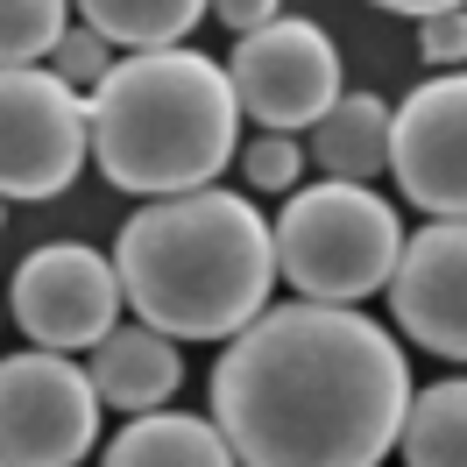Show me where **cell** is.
<instances>
[{"label": "cell", "mask_w": 467, "mask_h": 467, "mask_svg": "<svg viewBox=\"0 0 467 467\" xmlns=\"http://www.w3.org/2000/svg\"><path fill=\"white\" fill-rule=\"evenodd\" d=\"M404 404V348L361 305H263L213 361V425L234 467H382Z\"/></svg>", "instance_id": "1"}, {"label": "cell", "mask_w": 467, "mask_h": 467, "mask_svg": "<svg viewBox=\"0 0 467 467\" xmlns=\"http://www.w3.org/2000/svg\"><path fill=\"white\" fill-rule=\"evenodd\" d=\"M114 284L163 340H227L276 291V248L255 199L192 184L149 199L114 241Z\"/></svg>", "instance_id": "2"}, {"label": "cell", "mask_w": 467, "mask_h": 467, "mask_svg": "<svg viewBox=\"0 0 467 467\" xmlns=\"http://www.w3.org/2000/svg\"><path fill=\"white\" fill-rule=\"evenodd\" d=\"M234 149H241V107L227 64L184 43L114 57L86 99V156H99L107 184L135 199L213 184L234 163Z\"/></svg>", "instance_id": "3"}, {"label": "cell", "mask_w": 467, "mask_h": 467, "mask_svg": "<svg viewBox=\"0 0 467 467\" xmlns=\"http://www.w3.org/2000/svg\"><path fill=\"white\" fill-rule=\"evenodd\" d=\"M276 248V284H291L312 305H361L389 284V263L404 248V220L397 205L368 192V184H305L291 192L284 220L269 227Z\"/></svg>", "instance_id": "4"}, {"label": "cell", "mask_w": 467, "mask_h": 467, "mask_svg": "<svg viewBox=\"0 0 467 467\" xmlns=\"http://www.w3.org/2000/svg\"><path fill=\"white\" fill-rule=\"evenodd\" d=\"M99 439V389L71 354H0V467H78Z\"/></svg>", "instance_id": "5"}, {"label": "cell", "mask_w": 467, "mask_h": 467, "mask_svg": "<svg viewBox=\"0 0 467 467\" xmlns=\"http://www.w3.org/2000/svg\"><path fill=\"white\" fill-rule=\"evenodd\" d=\"M86 171V92L50 64H0V199H57Z\"/></svg>", "instance_id": "6"}, {"label": "cell", "mask_w": 467, "mask_h": 467, "mask_svg": "<svg viewBox=\"0 0 467 467\" xmlns=\"http://www.w3.org/2000/svg\"><path fill=\"white\" fill-rule=\"evenodd\" d=\"M227 86L241 120H263L276 135H297L340 99V50L319 22L305 15H276L263 29H248L227 57Z\"/></svg>", "instance_id": "7"}, {"label": "cell", "mask_w": 467, "mask_h": 467, "mask_svg": "<svg viewBox=\"0 0 467 467\" xmlns=\"http://www.w3.org/2000/svg\"><path fill=\"white\" fill-rule=\"evenodd\" d=\"M7 305H15V326L29 333L36 348L78 354L120 319V284H114V263L99 248L50 241V248L22 255L15 284H7Z\"/></svg>", "instance_id": "8"}, {"label": "cell", "mask_w": 467, "mask_h": 467, "mask_svg": "<svg viewBox=\"0 0 467 467\" xmlns=\"http://www.w3.org/2000/svg\"><path fill=\"white\" fill-rule=\"evenodd\" d=\"M382 171H397L404 199L432 220H461L467 205V86L461 71H439L389 107V149Z\"/></svg>", "instance_id": "9"}, {"label": "cell", "mask_w": 467, "mask_h": 467, "mask_svg": "<svg viewBox=\"0 0 467 467\" xmlns=\"http://www.w3.org/2000/svg\"><path fill=\"white\" fill-rule=\"evenodd\" d=\"M382 291H389V312L404 326V340L461 361L467 354V227L432 220V227L404 234Z\"/></svg>", "instance_id": "10"}, {"label": "cell", "mask_w": 467, "mask_h": 467, "mask_svg": "<svg viewBox=\"0 0 467 467\" xmlns=\"http://www.w3.org/2000/svg\"><path fill=\"white\" fill-rule=\"evenodd\" d=\"M92 389H99V404L114 410H156L177 397V382H184V354H177V340H163L156 326H107L99 340H92Z\"/></svg>", "instance_id": "11"}, {"label": "cell", "mask_w": 467, "mask_h": 467, "mask_svg": "<svg viewBox=\"0 0 467 467\" xmlns=\"http://www.w3.org/2000/svg\"><path fill=\"white\" fill-rule=\"evenodd\" d=\"M99 467H234V453H227V439H220L213 418L156 404V410H135L120 425L114 446L99 453Z\"/></svg>", "instance_id": "12"}, {"label": "cell", "mask_w": 467, "mask_h": 467, "mask_svg": "<svg viewBox=\"0 0 467 467\" xmlns=\"http://www.w3.org/2000/svg\"><path fill=\"white\" fill-rule=\"evenodd\" d=\"M382 149H389V107L376 92H340L319 120H312V163L340 184H368L382 177Z\"/></svg>", "instance_id": "13"}, {"label": "cell", "mask_w": 467, "mask_h": 467, "mask_svg": "<svg viewBox=\"0 0 467 467\" xmlns=\"http://www.w3.org/2000/svg\"><path fill=\"white\" fill-rule=\"evenodd\" d=\"M397 446L404 467H467V382L446 376L432 389H410Z\"/></svg>", "instance_id": "14"}, {"label": "cell", "mask_w": 467, "mask_h": 467, "mask_svg": "<svg viewBox=\"0 0 467 467\" xmlns=\"http://www.w3.org/2000/svg\"><path fill=\"white\" fill-rule=\"evenodd\" d=\"M78 22L99 29L114 50H163V43H184L199 29L205 0H71Z\"/></svg>", "instance_id": "15"}, {"label": "cell", "mask_w": 467, "mask_h": 467, "mask_svg": "<svg viewBox=\"0 0 467 467\" xmlns=\"http://www.w3.org/2000/svg\"><path fill=\"white\" fill-rule=\"evenodd\" d=\"M71 22V0H0V64H43Z\"/></svg>", "instance_id": "16"}, {"label": "cell", "mask_w": 467, "mask_h": 467, "mask_svg": "<svg viewBox=\"0 0 467 467\" xmlns=\"http://www.w3.org/2000/svg\"><path fill=\"white\" fill-rule=\"evenodd\" d=\"M107 64H114V43L99 29H86V22H64V36L50 43V71H57L71 92H92L107 78Z\"/></svg>", "instance_id": "17"}, {"label": "cell", "mask_w": 467, "mask_h": 467, "mask_svg": "<svg viewBox=\"0 0 467 467\" xmlns=\"http://www.w3.org/2000/svg\"><path fill=\"white\" fill-rule=\"evenodd\" d=\"M241 156V171H248V184L255 192H297V171H305V142L297 135H276V128H263L248 149H234Z\"/></svg>", "instance_id": "18"}, {"label": "cell", "mask_w": 467, "mask_h": 467, "mask_svg": "<svg viewBox=\"0 0 467 467\" xmlns=\"http://www.w3.org/2000/svg\"><path fill=\"white\" fill-rule=\"evenodd\" d=\"M418 57L432 64V71H461V57H467V7L418 15Z\"/></svg>", "instance_id": "19"}, {"label": "cell", "mask_w": 467, "mask_h": 467, "mask_svg": "<svg viewBox=\"0 0 467 467\" xmlns=\"http://www.w3.org/2000/svg\"><path fill=\"white\" fill-rule=\"evenodd\" d=\"M205 7H213L234 36H248V29H263V22H276V15H284V0H205Z\"/></svg>", "instance_id": "20"}, {"label": "cell", "mask_w": 467, "mask_h": 467, "mask_svg": "<svg viewBox=\"0 0 467 467\" xmlns=\"http://www.w3.org/2000/svg\"><path fill=\"white\" fill-rule=\"evenodd\" d=\"M389 15H439V7H461V0H376Z\"/></svg>", "instance_id": "21"}, {"label": "cell", "mask_w": 467, "mask_h": 467, "mask_svg": "<svg viewBox=\"0 0 467 467\" xmlns=\"http://www.w3.org/2000/svg\"><path fill=\"white\" fill-rule=\"evenodd\" d=\"M0 227H7V199H0Z\"/></svg>", "instance_id": "22"}]
</instances>
